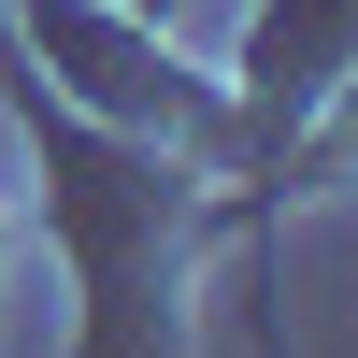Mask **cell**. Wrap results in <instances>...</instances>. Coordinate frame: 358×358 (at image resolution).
I'll return each mask as SVG.
<instances>
[{
    "instance_id": "cell-1",
    "label": "cell",
    "mask_w": 358,
    "mask_h": 358,
    "mask_svg": "<svg viewBox=\"0 0 358 358\" xmlns=\"http://www.w3.org/2000/svg\"><path fill=\"white\" fill-rule=\"evenodd\" d=\"M29 29L72 57V86H86L101 115H129V129H172V143H215V101L172 72V43H143L158 15L129 29V15H101V0H29Z\"/></svg>"
},
{
    "instance_id": "cell-2",
    "label": "cell",
    "mask_w": 358,
    "mask_h": 358,
    "mask_svg": "<svg viewBox=\"0 0 358 358\" xmlns=\"http://www.w3.org/2000/svg\"><path fill=\"white\" fill-rule=\"evenodd\" d=\"M244 72H258V115L287 129L315 86H344V72H358V0H258Z\"/></svg>"
},
{
    "instance_id": "cell-3",
    "label": "cell",
    "mask_w": 358,
    "mask_h": 358,
    "mask_svg": "<svg viewBox=\"0 0 358 358\" xmlns=\"http://www.w3.org/2000/svg\"><path fill=\"white\" fill-rule=\"evenodd\" d=\"M129 15H187V0H129Z\"/></svg>"
}]
</instances>
